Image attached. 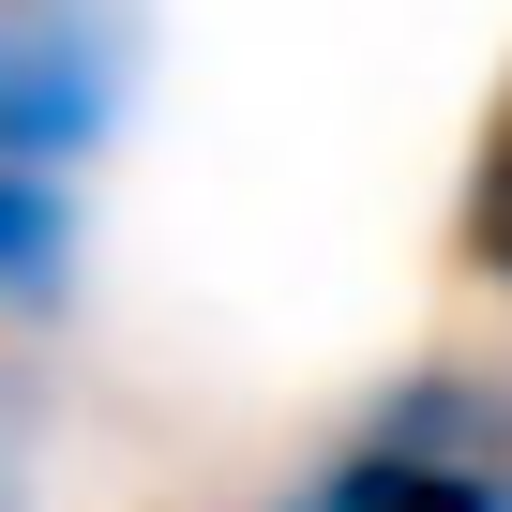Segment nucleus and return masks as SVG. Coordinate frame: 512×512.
I'll list each match as a JSON object with an SVG mask.
<instances>
[{
	"mask_svg": "<svg viewBox=\"0 0 512 512\" xmlns=\"http://www.w3.org/2000/svg\"><path fill=\"white\" fill-rule=\"evenodd\" d=\"M151 0H0V166H91L136 106Z\"/></svg>",
	"mask_w": 512,
	"mask_h": 512,
	"instance_id": "1",
	"label": "nucleus"
},
{
	"mask_svg": "<svg viewBox=\"0 0 512 512\" xmlns=\"http://www.w3.org/2000/svg\"><path fill=\"white\" fill-rule=\"evenodd\" d=\"M452 422H482L467 392H437V407H392L377 437H347L317 482H287L272 512H512V482L482 467V437H452Z\"/></svg>",
	"mask_w": 512,
	"mask_h": 512,
	"instance_id": "2",
	"label": "nucleus"
},
{
	"mask_svg": "<svg viewBox=\"0 0 512 512\" xmlns=\"http://www.w3.org/2000/svg\"><path fill=\"white\" fill-rule=\"evenodd\" d=\"M0 287H16V302H61V287H76V211H61V166H0Z\"/></svg>",
	"mask_w": 512,
	"mask_h": 512,
	"instance_id": "3",
	"label": "nucleus"
},
{
	"mask_svg": "<svg viewBox=\"0 0 512 512\" xmlns=\"http://www.w3.org/2000/svg\"><path fill=\"white\" fill-rule=\"evenodd\" d=\"M0 512H31V407L0 392Z\"/></svg>",
	"mask_w": 512,
	"mask_h": 512,
	"instance_id": "4",
	"label": "nucleus"
}]
</instances>
